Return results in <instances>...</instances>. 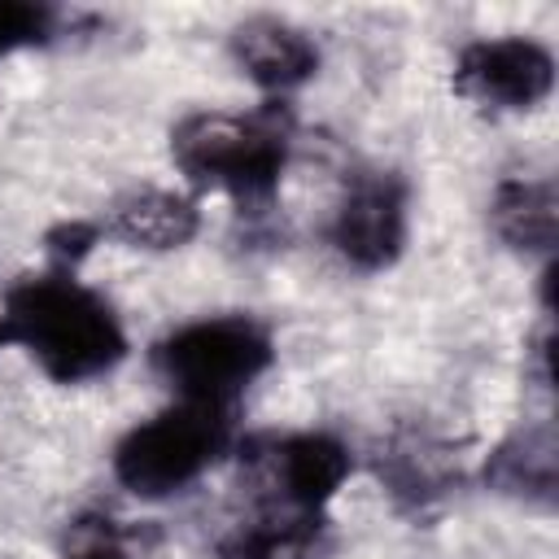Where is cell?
Here are the masks:
<instances>
[{
	"instance_id": "cell-6",
	"label": "cell",
	"mask_w": 559,
	"mask_h": 559,
	"mask_svg": "<svg viewBox=\"0 0 559 559\" xmlns=\"http://www.w3.org/2000/svg\"><path fill=\"white\" fill-rule=\"evenodd\" d=\"M328 240L354 271H384L406 249V179L397 170H358L332 210Z\"/></svg>"
},
{
	"instance_id": "cell-15",
	"label": "cell",
	"mask_w": 559,
	"mask_h": 559,
	"mask_svg": "<svg viewBox=\"0 0 559 559\" xmlns=\"http://www.w3.org/2000/svg\"><path fill=\"white\" fill-rule=\"evenodd\" d=\"M61 559H131V546L109 515H79L66 528Z\"/></svg>"
},
{
	"instance_id": "cell-9",
	"label": "cell",
	"mask_w": 559,
	"mask_h": 559,
	"mask_svg": "<svg viewBox=\"0 0 559 559\" xmlns=\"http://www.w3.org/2000/svg\"><path fill=\"white\" fill-rule=\"evenodd\" d=\"M197 227H201L197 197L170 192V188H131L100 218V236H114L131 249H153V253L188 245Z\"/></svg>"
},
{
	"instance_id": "cell-16",
	"label": "cell",
	"mask_w": 559,
	"mask_h": 559,
	"mask_svg": "<svg viewBox=\"0 0 559 559\" xmlns=\"http://www.w3.org/2000/svg\"><path fill=\"white\" fill-rule=\"evenodd\" d=\"M96 240H100V223H87V218H66V223H57V227L44 236V245H48V253H52V266H70V271H74V262H79Z\"/></svg>"
},
{
	"instance_id": "cell-8",
	"label": "cell",
	"mask_w": 559,
	"mask_h": 559,
	"mask_svg": "<svg viewBox=\"0 0 559 559\" xmlns=\"http://www.w3.org/2000/svg\"><path fill=\"white\" fill-rule=\"evenodd\" d=\"M231 57L236 66L280 100L284 92L301 87L319 70V48L306 31L280 22V17H249L231 31Z\"/></svg>"
},
{
	"instance_id": "cell-14",
	"label": "cell",
	"mask_w": 559,
	"mask_h": 559,
	"mask_svg": "<svg viewBox=\"0 0 559 559\" xmlns=\"http://www.w3.org/2000/svg\"><path fill=\"white\" fill-rule=\"evenodd\" d=\"M61 35V9L44 0H0V57L44 48Z\"/></svg>"
},
{
	"instance_id": "cell-1",
	"label": "cell",
	"mask_w": 559,
	"mask_h": 559,
	"mask_svg": "<svg viewBox=\"0 0 559 559\" xmlns=\"http://www.w3.org/2000/svg\"><path fill=\"white\" fill-rule=\"evenodd\" d=\"M26 349L57 384H83L114 371L127 354L114 306L74 280L70 266L22 275L0 306V349Z\"/></svg>"
},
{
	"instance_id": "cell-12",
	"label": "cell",
	"mask_w": 559,
	"mask_h": 559,
	"mask_svg": "<svg viewBox=\"0 0 559 559\" xmlns=\"http://www.w3.org/2000/svg\"><path fill=\"white\" fill-rule=\"evenodd\" d=\"M376 472L384 480V489L402 502V507H428L441 493L454 489L459 480V454L428 437V432H393L380 454H376Z\"/></svg>"
},
{
	"instance_id": "cell-13",
	"label": "cell",
	"mask_w": 559,
	"mask_h": 559,
	"mask_svg": "<svg viewBox=\"0 0 559 559\" xmlns=\"http://www.w3.org/2000/svg\"><path fill=\"white\" fill-rule=\"evenodd\" d=\"M489 223L515 253H542L550 262L559 240V188L555 179H502L489 201Z\"/></svg>"
},
{
	"instance_id": "cell-4",
	"label": "cell",
	"mask_w": 559,
	"mask_h": 559,
	"mask_svg": "<svg viewBox=\"0 0 559 559\" xmlns=\"http://www.w3.org/2000/svg\"><path fill=\"white\" fill-rule=\"evenodd\" d=\"M271 358V332L253 314L192 319L153 345V371L175 389V397L214 406H236Z\"/></svg>"
},
{
	"instance_id": "cell-3",
	"label": "cell",
	"mask_w": 559,
	"mask_h": 559,
	"mask_svg": "<svg viewBox=\"0 0 559 559\" xmlns=\"http://www.w3.org/2000/svg\"><path fill=\"white\" fill-rule=\"evenodd\" d=\"M236 441V406L175 402L114 445V476L135 498H170L214 467Z\"/></svg>"
},
{
	"instance_id": "cell-7",
	"label": "cell",
	"mask_w": 559,
	"mask_h": 559,
	"mask_svg": "<svg viewBox=\"0 0 559 559\" xmlns=\"http://www.w3.org/2000/svg\"><path fill=\"white\" fill-rule=\"evenodd\" d=\"M555 87V57L537 39H472L454 61V92L485 109H533Z\"/></svg>"
},
{
	"instance_id": "cell-10",
	"label": "cell",
	"mask_w": 559,
	"mask_h": 559,
	"mask_svg": "<svg viewBox=\"0 0 559 559\" xmlns=\"http://www.w3.org/2000/svg\"><path fill=\"white\" fill-rule=\"evenodd\" d=\"M480 480L493 493L550 507L559 493V432H555V424L542 419V424H524L511 437H502L489 450Z\"/></svg>"
},
{
	"instance_id": "cell-5",
	"label": "cell",
	"mask_w": 559,
	"mask_h": 559,
	"mask_svg": "<svg viewBox=\"0 0 559 559\" xmlns=\"http://www.w3.org/2000/svg\"><path fill=\"white\" fill-rule=\"evenodd\" d=\"M240 463L253 476L262 507L323 511L345 485L354 459L332 432H266L240 441Z\"/></svg>"
},
{
	"instance_id": "cell-2",
	"label": "cell",
	"mask_w": 559,
	"mask_h": 559,
	"mask_svg": "<svg viewBox=\"0 0 559 559\" xmlns=\"http://www.w3.org/2000/svg\"><path fill=\"white\" fill-rule=\"evenodd\" d=\"M293 153V109L262 100L249 114L201 109L170 131V157L192 188H218L240 210L262 214Z\"/></svg>"
},
{
	"instance_id": "cell-11",
	"label": "cell",
	"mask_w": 559,
	"mask_h": 559,
	"mask_svg": "<svg viewBox=\"0 0 559 559\" xmlns=\"http://www.w3.org/2000/svg\"><path fill=\"white\" fill-rule=\"evenodd\" d=\"M332 528L323 511H280L262 507L218 537L210 559H328Z\"/></svg>"
}]
</instances>
